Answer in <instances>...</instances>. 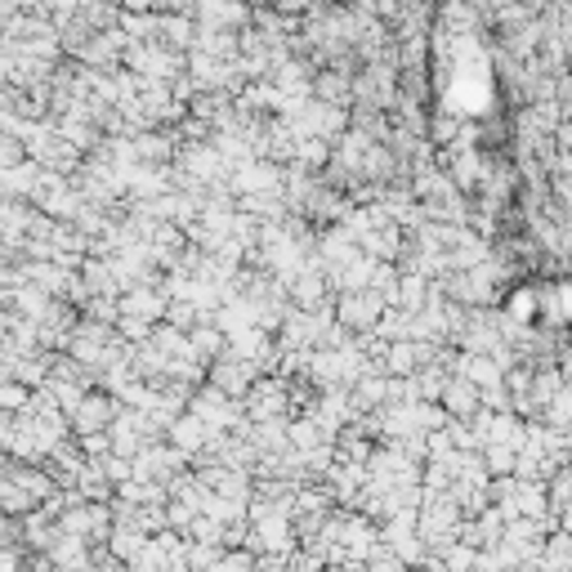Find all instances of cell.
Here are the masks:
<instances>
[{
    "instance_id": "1",
    "label": "cell",
    "mask_w": 572,
    "mask_h": 572,
    "mask_svg": "<svg viewBox=\"0 0 572 572\" xmlns=\"http://www.w3.org/2000/svg\"><path fill=\"white\" fill-rule=\"evenodd\" d=\"M242 411L251 425H269V421H291V380L282 376H259L251 394L242 398Z\"/></svg>"
},
{
    "instance_id": "2",
    "label": "cell",
    "mask_w": 572,
    "mask_h": 572,
    "mask_svg": "<svg viewBox=\"0 0 572 572\" xmlns=\"http://www.w3.org/2000/svg\"><path fill=\"white\" fill-rule=\"evenodd\" d=\"M188 474V456L175 452L166 438L162 443H148L139 456H135V479L139 483H162L170 492V483H179Z\"/></svg>"
},
{
    "instance_id": "3",
    "label": "cell",
    "mask_w": 572,
    "mask_h": 572,
    "mask_svg": "<svg viewBox=\"0 0 572 572\" xmlns=\"http://www.w3.org/2000/svg\"><path fill=\"white\" fill-rule=\"evenodd\" d=\"M390 304L380 300L376 291H349V295H335V322L345 327L349 335H371L376 322L385 318Z\"/></svg>"
},
{
    "instance_id": "4",
    "label": "cell",
    "mask_w": 572,
    "mask_h": 572,
    "mask_svg": "<svg viewBox=\"0 0 572 572\" xmlns=\"http://www.w3.org/2000/svg\"><path fill=\"white\" fill-rule=\"evenodd\" d=\"M255 380H259V371H255L251 363L233 358V354H224V358H215V363L206 367V385H215L224 398H233V403H242V398L251 394Z\"/></svg>"
},
{
    "instance_id": "5",
    "label": "cell",
    "mask_w": 572,
    "mask_h": 572,
    "mask_svg": "<svg viewBox=\"0 0 572 572\" xmlns=\"http://www.w3.org/2000/svg\"><path fill=\"white\" fill-rule=\"evenodd\" d=\"M117 411H122V403H117V398L90 390V394H86V403L72 411V434H76V438L107 434V430H112V421H117Z\"/></svg>"
},
{
    "instance_id": "6",
    "label": "cell",
    "mask_w": 572,
    "mask_h": 572,
    "mask_svg": "<svg viewBox=\"0 0 572 572\" xmlns=\"http://www.w3.org/2000/svg\"><path fill=\"white\" fill-rule=\"evenodd\" d=\"M501 314L519 327H537L542 322V282L532 278V282H514L501 300Z\"/></svg>"
},
{
    "instance_id": "7",
    "label": "cell",
    "mask_w": 572,
    "mask_h": 572,
    "mask_svg": "<svg viewBox=\"0 0 572 572\" xmlns=\"http://www.w3.org/2000/svg\"><path fill=\"white\" fill-rule=\"evenodd\" d=\"M166 443L175 447V452H183L188 456V461H198V456H206L211 447H215V434L198 421V416L193 411H183L179 416V421L170 425V434H166Z\"/></svg>"
},
{
    "instance_id": "8",
    "label": "cell",
    "mask_w": 572,
    "mask_h": 572,
    "mask_svg": "<svg viewBox=\"0 0 572 572\" xmlns=\"http://www.w3.org/2000/svg\"><path fill=\"white\" fill-rule=\"evenodd\" d=\"M438 407L447 411V421H474V416L483 411V394L470 385V380H447V390L438 398Z\"/></svg>"
},
{
    "instance_id": "9",
    "label": "cell",
    "mask_w": 572,
    "mask_h": 572,
    "mask_svg": "<svg viewBox=\"0 0 572 572\" xmlns=\"http://www.w3.org/2000/svg\"><path fill=\"white\" fill-rule=\"evenodd\" d=\"M148 542H152V537H148V532H139V527H112V537H107V555L117 559V563H126V568H130V563L148 550Z\"/></svg>"
},
{
    "instance_id": "10",
    "label": "cell",
    "mask_w": 572,
    "mask_h": 572,
    "mask_svg": "<svg viewBox=\"0 0 572 572\" xmlns=\"http://www.w3.org/2000/svg\"><path fill=\"white\" fill-rule=\"evenodd\" d=\"M430 291H434V282L416 278V274H403V282H398V304H394V309H403L407 318L425 314V304H430Z\"/></svg>"
},
{
    "instance_id": "11",
    "label": "cell",
    "mask_w": 572,
    "mask_h": 572,
    "mask_svg": "<svg viewBox=\"0 0 572 572\" xmlns=\"http://www.w3.org/2000/svg\"><path fill=\"white\" fill-rule=\"evenodd\" d=\"M563 385H568V380H563L559 367H542L537 376H532V394H527V398H532V407H537V416L563 394Z\"/></svg>"
},
{
    "instance_id": "12",
    "label": "cell",
    "mask_w": 572,
    "mask_h": 572,
    "mask_svg": "<svg viewBox=\"0 0 572 572\" xmlns=\"http://www.w3.org/2000/svg\"><path fill=\"white\" fill-rule=\"evenodd\" d=\"M434 563H438L443 572H479V550L466 546V542H452L447 550L434 555Z\"/></svg>"
},
{
    "instance_id": "13",
    "label": "cell",
    "mask_w": 572,
    "mask_h": 572,
    "mask_svg": "<svg viewBox=\"0 0 572 572\" xmlns=\"http://www.w3.org/2000/svg\"><path fill=\"white\" fill-rule=\"evenodd\" d=\"M542 425H550L559 434H572V385H563V394L542 411Z\"/></svg>"
},
{
    "instance_id": "14",
    "label": "cell",
    "mask_w": 572,
    "mask_h": 572,
    "mask_svg": "<svg viewBox=\"0 0 572 572\" xmlns=\"http://www.w3.org/2000/svg\"><path fill=\"white\" fill-rule=\"evenodd\" d=\"M555 143H559L563 152H572V117H568V122L559 126V135H555Z\"/></svg>"
},
{
    "instance_id": "15",
    "label": "cell",
    "mask_w": 572,
    "mask_h": 572,
    "mask_svg": "<svg viewBox=\"0 0 572 572\" xmlns=\"http://www.w3.org/2000/svg\"><path fill=\"white\" fill-rule=\"evenodd\" d=\"M559 514V532H568V537H572V506L568 510H555Z\"/></svg>"
},
{
    "instance_id": "16",
    "label": "cell",
    "mask_w": 572,
    "mask_h": 572,
    "mask_svg": "<svg viewBox=\"0 0 572 572\" xmlns=\"http://www.w3.org/2000/svg\"><path fill=\"white\" fill-rule=\"evenodd\" d=\"M559 371H563V380H568V385H572V349L559 358Z\"/></svg>"
},
{
    "instance_id": "17",
    "label": "cell",
    "mask_w": 572,
    "mask_h": 572,
    "mask_svg": "<svg viewBox=\"0 0 572 572\" xmlns=\"http://www.w3.org/2000/svg\"><path fill=\"white\" fill-rule=\"evenodd\" d=\"M23 572H54V563H50V559H41V563H31V568H23Z\"/></svg>"
}]
</instances>
